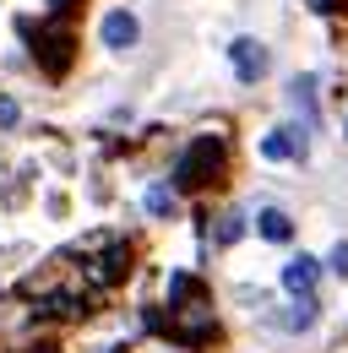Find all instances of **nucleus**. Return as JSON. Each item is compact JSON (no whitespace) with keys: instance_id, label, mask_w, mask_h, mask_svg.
Returning <instances> with one entry per match:
<instances>
[{"instance_id":"obj_16","label":"nucleus","mask_w":348,"mask_h":353,"mask_svg":"<svg viewBox=\"0 0 348 353\" xmlns=\"http://www.w3.org/2000/svg\"><path fill=\"white\" fill-rule=\"evenodd\" d=\"M39 353H55V348H39Z\"/></svg>"},{"instance_id":"obj_4","label":"nucleus","mask_w":348,"mask_h":353,"mask_svg":"<svg viewBox=\"0 0 348 353\" xmlns=\"http://www.w3.org/2000/svg\"><path fill=\"white\" fill-rule=\"evenodd\" d=\"M229 65H234V77L251 88V82H261L267 77V44L261 39H234L229 44Z\"/></svg>"},{"instance_id":"obj_11","label":"nucleus","mask_w":348,"mask_h":353,"mask_svg":"<svg viewBox=\"0 0 348 353\" xmlns=\"http://www.w3.org/2000/svg\"><path fill=\"white\" fill-rule=\"evenodd\" d=\"M234 239H245V212H223L218 223V245H234Z\"/></svg>"},{"instance_id":"obj_10","label":"nucleus","mask_w":348,"mask_h":353,"mask_svg":"<svg viewBox=\"0 0 348 353\" xmlns=\"http://www.w3.org/2000/svg\"><path fill=\"white\" fill-rule=\"evenodd\" d=\"M289 103L300 109L304 125H310V120H316V82H310V77H294V88H289Z\"/></svg>"},{"instance_id":"obj_15","label":"nucleus","mask_w":348,"mask_h":353,"mask_svg":"<svg viewBox=\"0 0 348 353\" xmlns=\"http://www.w3.org/2000/svg\"><path fill=\"white\" fill-rule=\"evenodd\" d=\"M304 6H310V11H321V17H332V11L343 6V0H304Z\"/></svg>"},{"instance_id":"obj_7","label":"nucleus","mask_w":348,"mask_h":353,"mask_svg":"<svg viewBox=\"0 0 348 353\" xmlns=\"http://www.w3.org/2000/svg\"><path fill=\"white\" fill-rule=\"evenodd\" d=\"M316 283H321V261H316V256H294V261L283 266V288H289L294 299L316 294Z\"/></svg>"},{"instance_id":"obj_14","label":"nucleus","mask_w":348,"mask_h":353,"mask_svg":"<svg viewBox=\"0 0 348 353\" xmlns=\"http://www.w3.org/2000/svg\"><path fill=\"white\" fill-rule=\"evenodd\" d=\"M11 125H17V103H11V98H0V131H11Z\"/></svg>"},{"instance_id":"obj_8","label":"nucleus","mask_w":348,"mask_h":353,"mask_svg":"<svg viewBox=\"0 0 348 353\" xmlns=\"http://www.w3.org/2000/svg\"><path fill=\"white\" fill-rule=\"evenodd\" d=\"M316 315H321V310H316V294H304V299H294L289 310H278V315H267V321H272V326H283V332H310V326H316Z\"/></svg>"},{"instance_id":"obj_9","label":"nucleus","mask_w":348,"mask_h":353,"mask_svg":"<svg viewBox=\"0 0 348 353\" xmlns=\"http://www.w3.org/2000/svg\"><path fill=\"white\" fill-rule=\"evenodd\" d=\"M256 234H261V239H272V245H289V239H294V223H289L283 207H261V212H256Z\"/></svg>"},{"instance_id":"obj_3","label":"nucleus","mask_w":348,"mask_h":353,"mask_svg":"<svg viewBox=\"0 0 348 353\" xmlns=\"http://www.w3.org/2000/svg\"><path fill=\"white\" fill-rule=\"evenodd\" d=\"M98 39H104V49H115V54L136 49V39H142V22H136V11H126V6L104 11V22H98Z\"/></svg>"},{"instance_id":"obj_13","label":"nucleus","mask_w":348,"mask_h":353,"mask_svg":"<svg viewBox=\"0 0 348 353\" xmlns=\"http://www.w3.org/2000/svg\"><path fill=\"white\" fill-rule=\"evenodd\" d=\"M327 266H332L338 277H348V239H338V245H332V256H327Z\"/></svg>"},{"instance_id":"obj_2","label":"nucleus","mask_w":348,"mask_h":353,"mask_svg":"<svg viewBox=\"0 0 348 353\" xmlns=\"http://www.w3.org/2000/svg\"><path fill=\"white\" fill-rule=\"evenodd\" d=\"M17 33L28 39V49H33V60H39L44 77H66L71 71V54H77V39L66 33V28H55V22H33V17H22L17 22Z\"/></svg>"},{"instance_id":"obj_12","label":"nucleus","mask_w":348,"mask_h":353,"mask_svg":"<svg viewBox=\"0 0 348 353\" xmlns=\"http://www.w3.org/2000/svg\"><path fill=\"white\" fill-rule=\"evenodd\" d=\"M169 207H174V185H153V190H147V212H158V218H164Z\"/></svg>"},{"instance_id":"obj_6","label":"nucleus","mask_w":348,"mask_h":353,"mask_svg":"<svg viewBox=\"0 0 348 353\" xmlns=\"http://www.w3.org/2000/svg\"><path fill=\"white\" fill-rule=\"evenodd\" d=\"M130 272V245L126 239H109V250L93 261V283H104V288H115L120 277Z\"/></svg>"},{"instance_id":"obj_1","label":"nucleus","mask_w":348,"mask_h":353,"mask_svg":"<svg viewBox=\"0 0 348 353\" xmlns=\"http://www.w3.org/2000/svg\"><path fill=\"white\" fill-rule=\"evenodd\" d=\"M223 174H229V141L223 136H196L174 163V190H213Z\"/></svg>"},{"instance_id":"obj_5","label":"nucleus","mask_w":348,"mask_h":353,"mask_svg":"<svg viewBox=\"0 0 348 353\" xmlns=\"http://www.w3.org/2000/svg\"><path fill=\"white\" fill-rule=\"evenodd\" d=\"M261 158H272V163L304 158V131H300V125H278V131H267V136H261Z\"/></svg>"}]
</instances>
